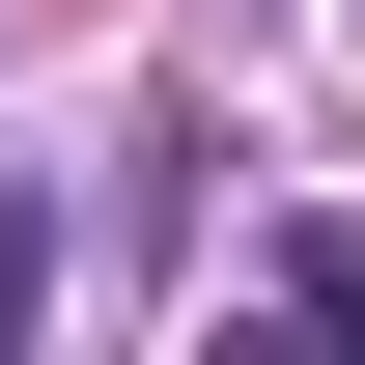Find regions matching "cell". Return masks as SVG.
Listing matches in <instances>:
<instances>
[{
	"instance_id": "7a4b0ae2",
	"label": "cell",
	"mask_w": 365,
	"mask_h": 365,
	"mask_svg": "<svg viewBox=\"0 0 365 365\" xmlns=\"http://www.w3.org/2000/svg\"><path fill=\"white\" fill-rule=\"evenodd\" d=\"M29 309H56V197H0V337H29Z\"/></svg>"
},
{
	"instance_id": "6da1fadb",
	"label": "cell",
	"mask_w": 365,
	"mask_h": 365,
	"mask_svg": "<svg viewBox=\"0 0 365 365\" xmlns=\"http://www.w3.org/2000/svg\"><path fill=\"white\" fill-rule=\"evenodd\" d=\"M253 281H281V309H337V337H365V225H281Z\"/></svg>"
}]
</instances>
